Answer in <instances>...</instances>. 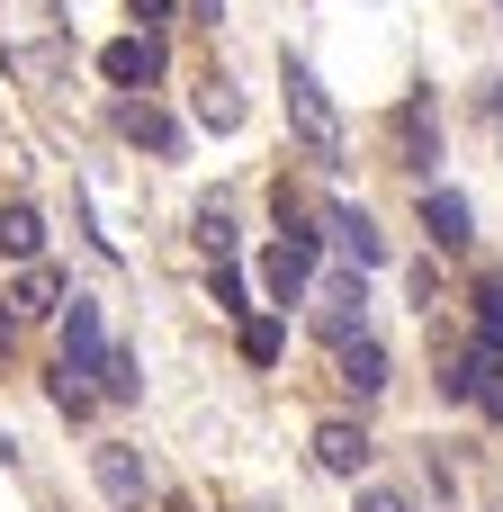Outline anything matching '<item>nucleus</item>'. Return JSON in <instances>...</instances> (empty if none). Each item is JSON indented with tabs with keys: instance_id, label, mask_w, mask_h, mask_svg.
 <instances>
[{
	"instance_id": "obj_5",
	"label": "nucleus",
	"mask_w": 503,
	"mask_h": 512,
	"mask_svg": "<svg viewBox=\"0 0 503 512\" xmlns=\"http://www.w3.org/2000/svg\"><path fill=\"white\" fill-rule=\"evenodd\" d=\"M108 360V333H99V297H63V369H99Z\"/></svg>"
},
{
	"instance_id": "obj_1",
	"label": "nucleus",
	"mask_w": 503,
	"mask_h": 512,
	"mask_svg": "<svg viewBox=\"0 0 503 512\" xmlns=\"http://www.w3.org/2000/svg\"><path fill=\"white\" fill-rule=\"evenodd\" d=\"M279 90H288V117H297V135L315 144V162H342V117H333V99H324V81L288 54L279 63Z\"/></svg>"
},
{
	"instance_id": "obj_18",
	"label": "nucleus",
	"mask_w": 503,
	"mask_h": 512,
	"mask_svg": "<svg viewBox=\"0 0 503 512\" xmlns=\"http://www.w3.org/2000/svg\"><path fill=\"white\" fill-rule=\"evenodd\" d=\"M135 387H144V378H135V360H126V351H108V360H99V396H117V405H126Z\"/></svg>"
},
{
	"instance_id": "obj_3",
	"label": "nucleus",
	"mask_w": 503,
	"mask_h": 512,
	"mask_svg": "<svg viewBox=\"0 0 503 512\" xmlns=\"http://www.w3.org/2000/svg\"><path fill=\"white\" fill-rule=\"evenodd\" d=\"M90 477H99V495L117 512H144V495H153V477H144V459H135L126 441H99V450H90Z\"/></svg>"
},
{
	"instance_id": "obj_19",
	"label": "nucleus",
	"mask_w": 503,
	"mask_h": 512,
	"mask_svg": "<svg viewBox=\"0 0 503 512\" xmlns=\"http://www.w3.org/2000/svg\"><path fill=\"white\" fill-rule=\"evenodd\" d=\"M468 405H486V414L503 423V351H486V369H477V396H468Z\"/></svg>"
},
{
	"instance_id": "obj_4",
	"label": "nucleus",
	"mask_w": 503,
	"mask_h": 512,
	"mask_svg": "<svg viewBox=\"0 0 503 512\" xmlns=\"http://www.w3.org/2000/svg\"><path fill=\"white\" fill-rule=\"evenodd\" d=\"M360 306H369V288H360V270H333V279L315 288V324H324L333 342H360Z\"/></svg>"
},
{
	"instance_id": "obj_24",
	"label": "nucleus",
	"mask_w": 503,
	"mask_h": 512,
	"mask_svg": "<svg viewBox=\"0 0 503 512\" xmlns=\"http://www.w3.org/2000/svg\"><path fill=\"white\" fill-rule=\"evenodd\" d=\"M135 18H144V36H153V27H171V0H135Z\"/></svg>"
},
{
	"instance_id": "obj_23",
	"label": "nucleus",
	"mask_w": 503,
	"mask_h": 512,
	"mask_svg": "<svg viewBox=\"0 0 503 512\" xmlns=\"http://www.w3.org/2000/svg\"><path fill=\"white\" fill-rule=\"evenodd\" d=\"M360 512H414V495H396V486H369V495H360Z\"/></svg>"
},
{
	"instance_id": "obj_7",
	"label": "nucleus",
	"mask_w": 503,
	"mask_h": 512,
	"mask_svg": "<svg viewBox=\"0 0 503 512\" xmlns=\"http://www.w3.org/2000/svg\"><path fill=\"white\" fill-rule=\"evenodd\" d=\"M324 234H333V243L351 252V270H378V261H387V243H378L369 207H351V198H333V207H324Z\"/></svg>"
},
{
	"instance_id": "obj_11",
	"label": "nucleus",
	"mask_w": 503,
	"mask_h": 512,
	"mask_svg": "<svg viewBox=\"0 0 503 512\" xmlns=\"http://www.w3.org/2000/svg\"><path fill=\"white\" fill-rule=\"evenodd\" d=\"M99 72H108L117 90H135V81H153V72H162V45H153V36H117V45L99 54Z\"/></svg>"
},
{
	"instance_id": "obj_13",
	"label": "nucleus",
	"mask_w": 503,
	"mask_h": 512,
	"mask_svg": "<svg viewBox=\"0 0 503 512\" xmlns=\"http://www.w3.org/2000/svg\"><path fill=\"white\" fill-rule=\"evenodd\" d=\"M342 387H351V396H378V387H387V342H369V333L342 342Z\"/></svg>"
},
{
	"instance_id": "obj_17",
	"label": "nucleus",
	"mask_w": 503,
	"mask_h": 512,
	"mask_svg": "<svg viewBox=\"0 0 503 512\" xmlns=\"http://www.w3.org/2000/svg\"><path fill=\"white\" fill-rule=\"evenodd\" d=\"M477 342H486V351H503V279H486V288H477Z\"/></svg>"
},
{
	"instance_id": "obj_10",
	"label": "nucleus",
	"mask_w": 503,
	"mask_h": 512,
	"mask_svg": "<svg viewBox=\"0 0 503 512\" xmlns=\"http://www.w3.org/2000/svg\"><path fill=\"white\" fill-rule=\"evenodd\" d=\"M0 306H9L18 324H36V315H63V279H54L45 261H27V270H18V288H9Z\"/></svg>"
},
{
	"instance_id": "obj_2",
	"label": "nucleus",
	"mask_w": 503,
	"mask_h": 512,
	"mask_svg": "<svg viewBox=\"0 0 503 512\" xmlns=\"http://www.w3.org/2000/svg\"><path fill=\"white\" fill-rule=\"evenodd\" d=\"M315 243H324V234H288V243H270L261 288H270L279 306H306V288H315Z\"/></svg>"
},
{
	"instance_id": "obj_15",
	"label": "nucleus",
	"mask_w": 503,
	"mask_h": 512,
	"mask_svg": "<svg viewBox=\"0 0 503 512\" xmlns=\"http://www.w3.org/2000/svg\"><path fill=\"white\" fill-rule=\"evenodd\" d=\"M117 126H126L144 153H180V126H171V117H153V108H135V99L117 108Z\"/></svg>"
},
{
	"instance_id": "obj_21",
	"label": "nucleus",
	"mask_w": 503,
	"mask_h": 512,
	"mask_svg": "<svg viewBox=\"0 0 503 512\" xmlns=\"http://www.w3.org/2000/svg\"><path fill=\"white\" fill-rule=\"evenodd\" d=\"M54 414H72V423L90 414V387H81V369H54Z\"/></svg>"
},
{
	"instance_id": "obj_9",
	"label": "nucleus",
	"mask_w": 503,
	"mask_h": 512,
	"mask_svg": "<svg viewBox=\"0 0 503 512\" xmlns=\"http://www.w3.org/2000/svg\"><path fill=\"white\" fill-rule=\"evenodd\" d=\"M423 234H432L441 252H468V243H477V216H468V198H459V189H423Z\"/></svg>"
},
{
	"instance_id": "obj_14",
	"label": "nucleus",
	"mask_w": 503,
	"mask_h": 512,
	"mask_svg": "<svg viewBox=\"0 0 503 512\" xmlns=\"http://www.w3.org/2000/svg\"><path fill=\"white\" fill-rule=\"evenodd\" d=\"M198 126H216V135H234V126H243V99H234V81H216V72L198 81Z\"/></svg>"
},
{
	"instance_id": "obj_25",
	"label": "nucleus",
	"mask_w": 503,
	"mask_h": 512,
	"mask_svg": "<svg viewBox=\"0 0 503 512\" xmlns=\"http://www.w3.org/2000/svg\"><path fill=\"white\" fill-rule=\"evenodd\" d=\"M495 9H503V0H495Z\"/></svg>"
},
{
	"instance_id": "obj_22",
	"label": "nucleus",
	"mask_w": 503,
	"mask_h": 512,
	"mask_svg": "<svg viewBox=\"0 0 503 512\" xmlns=\"http://www.w3.org/2000/svg\"><path fill=\"white\" fill-rule=\"evenodd\" d=\"M243 297H252V288H243V270H234V261H216V306H225V315H243Z\"/></svg>"
},
{
	"instance_id": "obj_8",
	"label": "nucleus",
	"mask_w": 503,
	"mask_h": 512,
	"mask_svg": "<svg viewBox=\"0 0 503 512\" xmlns=\"http://www.w3.org/2000/svg\"><path fill=\"white\" fill-rule=\"evenodd\" d=\"M369 459H378V441H369L360 423H315V468H324V477H360Z\"/></svg>"
},
{
	"instance_id": "obj_16",
	"label": "nucleus",
	"mask_w": 503,
	"mask_h": 512,
	"mask_svg": "<svg viewBox=\"0 0 503 512\" xmlns=\"http://www.w3.org/2000/svg\"><path fill=\"white\" fill-rule=\"evenodd\" d=\"M279 351H288V333H279L270 315H252V324H243V360H252V369H279Z\"/></svg>"
},
{
	"instance_id": "obj_12",
	"label": "nucleus",
	"mask_w": 503,
	"mask_h": 512,
	"mask_svg": "<svg viewBox=\"0 0 503 512\" xmlns=\"http://www.w3.org/2000/svg\"><path fill=\"white\" fill-rule=\"evenodd\" d=\"M36 252H45V216H36L27 198H9V207H0V261H18V270H27Z\"/></svg>"
},
{
	"instance_id": "obj_20",
	"label": "nucleus",
	"mask_w": 503,
	"mask_h": 512,
	"mask_svg": "<svg viewBox=\"0 0 503 512\" xmlns=\"http://www.w3.org/2000/svg\"><path fill=\"white\" fill-rule=\"evenodd\" d=\"M198 243L225 261V252H234V216H225V207H198Z\"/></svg>"
},
{
	"instance_id": "obj_6",
	"label": "nucleus",
	"mask_w": 503,
	"mask_h": 512,
	"mask_svg": "<svg viewBox=\"0 0 503 512\" xmlns=\"http://www.w3.org/2000/svg\"><path fill=\"white\" fill-rule=\"evenodd\" d=\"M396 162H405V171H432V162H441V117H432V99H405V108H396Z\"/></svg>"
}]
</instances>
